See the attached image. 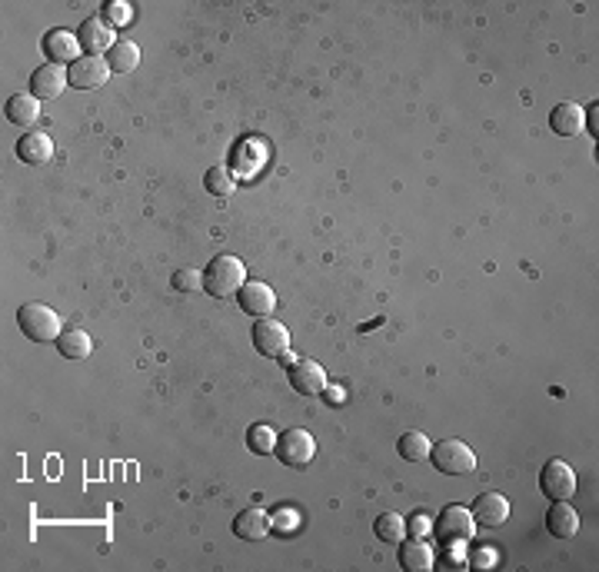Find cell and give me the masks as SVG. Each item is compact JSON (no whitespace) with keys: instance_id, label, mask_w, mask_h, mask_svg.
Here are the masks:
<instances>
[{"instance_id":"1","label":"cell","mask_w":599,"mask_h":572,"mask_svg":"<svg viewBox=\"0 0 599 572\" xmlns=\"http://www.w3.org/2000/svg\"><path fill=\"white\" fill-rule=\"evenodd\" d=\"M243 283H247V266L237 256H214L204 270V290L217 300L233 297Z\"/></svg>"},{"instance_id":"2","label":"cell","mask_w":599,"mask_h":572,"mask_svg":"<svg viewBox=\"0 0 599 572\" xmlns=\"http://www.w3.org/2000/svg\"><path fill=\"white\" fill-rule=\"evenodd\" d=\"M17 327L27 339L33 343H47V339H57L63 333L61 327V313L51 307H43V303H24L17 310Z\"/></svg>"},{"instance_id":"3","label":"cell","mask_w":599,"mask_h":572,"mask_svg":"<svg viewBox=\"0 0 599 572\" xmlns=\"http://www.w3.org/2000/svg\"><path fill=\"white\" fill-rule=\"evenodd\" d=\"M273 453H277V460L283 462V466H290V470H303V466H310V460L317 456V440H313L307 429H283L277 436V446H273Z\"/></svg>"},{"instance_id":"4","label":"cell","mask_w":599,"mask_h":572,"mask_svg":"<svg viewBox=\"0 0 599 572\" xmlns=\"http://www.w3.org/2000/svg\"><path fill=\"white\" fill-rule=\"evenodd\" d=\"M430 460L443 476H466V472L476 470V453L466 446L463 440H443L433 443L430 450Z\"/></svg>"},{"instance_id":"5","label":"cell","mask_w":599,"mask_h":572,"mask_svg":"<svg viewBox=\"0 0 599 572\" xmlns=\"http://www.w3.org/2000/svg\"><path fill=\"white\" fill-rule=\"evenodd\" d=\"M433 532L443 546H460V542H466L476 532V522H473V516H470V510H463V506H446V510L436 516Z\"/></svg>"},{"instance_id":"6","label":"cell","mask_w":599,"mask_h":572,"mask_svg":"<svg viewBox=\"0 0 599 572\" xmlns=\"http://www.w3.org/2000/svg\"><path fill=\"white\" fill-rule=\"evenodd\" d=\"M539 490L547 500H573L576 492V472L566 460H549L543 470H539Z\"/></svg>"},{"instance_id":"7","label":"cell","mask_w":599,"mask_h":572,"mask_svg":"<svg viewBox=\"0 0 599 572\" xmlns=\"http://www.w3.org/2000/svg\"><path fill=\"white\" fill-rule=\"evenodd\" d=\"M250 337H253V347H257L260 357L280 359L283 353H290V329L273 317H260Z\"/></svg>"},{"instance_id":"8","label":"cell","mask_w":599,"mask_h":572,"mask_svg":"<svg viewBox=\"0 0 599 572\" xmlns=\"http://www.w3.org/2000/svg\"><path fill=\"white\" fill-rule=\"evenodd\" d=\"M107 77H110V63L104 57H90V53H83L81 61H73L67 67V81L77 91H93V87L107 83Z\"/></svg>"},{"instance_id":"9","label":"cell","mask_w":599,"mask_h":572,"mask_svg":"<svg viewBox=\"0 0 599 572\" xmlns=\"http://www.w3.org/2000/svg\"><path fill=\"white\" fill-rule=\"evenodd\" d=\"M237 303L247 317L260 319V317H267V313H273V307H277V293H273V286L260 283V280H247V283L237 290Z\"/></svg>"},{"instance_id":"10","label":"cell","mask_w":599,"mask_h":572,"mask_svg":"<svg viewBox=\"0 0 599 572\" xmlns=\"http://www.w3.org/2000/svg\"><path fill=\"white\" fill-rule=\"evenodd\" d=\"M77 41H81V47L90 57H100V53H110L114 51V27L104 21V17H87V21L81 24V31H77Z\"/></svg>"},{"instance_id":"11","label":"cell","mask_w":599,"mask_h":572,"mask_svg":"<svg viewBox=\"0 0 599 572\" xmlns=\"http://www.w3.org/2000/svg\"><path fill=\"white\" fill-rule=\"evenodd\" d=\"M287 379L290 386L303 393V396H317L327 389V369L320 363H313V359H297L293 367H287Z\"/></svg>"},{"instance_id":"12","label":"cell","mask_w":599,"mask_h":572,"mask_svg":"<svg viewBox=\"0 0 599 572\" xmlns=\"http://www.w3.org/2000/svg\"><path fill=\"white\" fill-rule=\"evenodd\" d=\"M81 51H83L81 41H77V33H71V31L53 27V31H47V37H43V53H47V61L57 63V67L81 61L83 57Z\"/></svg>"},{"instance_id":"13","label":"cell","mask_w":599,"mask_h":572,"mask_svg":"<svg viewBox=\"0 0 599 572\" xmlns=\"http://www.w3.org/2000/svg\"><path fill=\"white\" fill-rule=\"evenodd\" d=\"M476 526H486V529H496V526H503L509 516V500L507 496H499V492H483L480 500L473 502V510H470Z\"/></svg>"},{"instance_id":"14","label":"cell","mask_w":599,"mask_h":572,"mask_svg":"<svg viewBox=\"0 0 599 572\" xmlns=\"http://www.w3.org/2000/svg\"><path fill=\"white\" fill-rule=\"evenodd\" d=\"M67 83L71 81H67V71H63V67H57V63H43V67H37L31 77V93L37 97V100H57Z\"/></svg>"},{"instance_id":"15","label":"cell","mask_w":599,"mask_h":572,"mask_svg":"<svg viewBox=\"0 0 599 572\" xmlns=\"http://www.w3.org/2000/svg\"><path fill=\"white\" fill-rule=\"evenodd\" d=\"M270 529H273V522H270L267 510H260V506H250V510L237 512V520H233V532L247 542L267 539Z\"/></svg>"},{"instance_id":"16","label":"cell","mask_w":599,"mask_h":572,"mask_svg":"<svg viewBox=\"0 0 599 572\" xmlns=\"http://www.w3.org/2000/svg\"><path fill=\"white\" fill-rule=\"evenodd\" d=\"M17 157H21L24 164H33V167L47 164L53 157V140L41 130H27L21 140H17Z\"/></svg>"},{"instance_id":"17","label":"cell","mask_w":599,"mask_h":572,"mask_svg":"<svg viewBox=\"0 0 599 572\" xmlns=\"http://www.w3.org/2000/svg\"><path fill=\"white\" fill-rule=\"evenodd\" d=\"M547 529L556 536V539H573L579 532V516L576 510L569 506V500H556L547 512Z\"/></svg>"},{"instance_id":"18","label":"cell","mask_w":599,"mask_h":572,"mask_svg":"<svg viewBox=\"0 0 599 572\" xmlns=\"http://www.w3.org/2000/svg\"><path fill=\"white\" fill-rule=\"evenodd\" d=\"M549 127H553V133H559V137H576L583 127H586V113H583V107L579 103H556L553 107V113H549Z\"/></svg>"},{"instance_id":"19","label":"cell","mask_w":599,"mask_h":572,"mask_svg":"<svg viewBox=\"0 0 599 572\" xmlns=\"http://www.w3.org/2000/svg\"><path fill=\"white\" fill-rule=\"evenodd\" d=\"M436 566L433 546H426L423 539H410L406 546H400V569L406 572H430Z\"/></svg>"},{"instance_id":"20","label":"cell","mask_w":599,"mask_h":572,"mask_svg":"<svg viewBox=\"0 0 599 572\" xmlns=\"http://www.w3.org/2000/svg\"><path fill=\"white\" fill-rule=\"evenodd\" d=\"M4 113L17 127H33L37 117H41V100L33 93H14L11 100H7V107H4Z\"/></svg>"},{"instance_id":"21","label":"cell","mask_w":599,"mask_h":572,"mask_svg":"<svg viewBox=\"0 0 599 572\" xmlns=\"http://www.w3.org/2000/svg\"><path fill=\"white\" fill-rule=\"evenodd\" d=\"M57 349H61L63 359H87L93 349V339L83 333V329H63L61 337L53 339Z\"/></svg>"},{"instance_id":"22","label":"cell","mask_w":599,"mask_h":572,"mask_svg":"<svg viewBox=\"0 0 599 572\" xmlns=\"http://www.w3.org/2000/svg\"><path fill=\"white\" fill-rule=\"evenodd\" d=\"M430 450H433V443L426 440L420 429H410V433H404V436H400V443H396V453H400L406 462H426V460H430Z\"/></svg>"},{"instance_id":"23","label":"cell","mask_w":599,"mask_h":572,"mask_svg":"<svg viewBox=\"0 0 599 572\" xmlns=\"http://www.w3.org/2000/svg\"><path fill=\"white\" fill-rule=\"evenodd\" d=\"M107 63H110V73H134L140 67V47L130 41H117L114 51L107 53Z\"/></svg>"},{"instance_id":"24","label":"cell","mask_w":599,"mask_h":572,"mask_svg":"<svg viewBox=\"0 0 599 572\" xmlns=\"http://www.w3.org/2000/svg\"><path fill=\"white\" fill-rule=\"evenodd\" d=\"M373 532L380 542H390V546H400L406 539V520L400 512H383L380 520L373 522Z\"/></svg>"},{"instance_id":"25","label":"cell","mask_w":599,"mask_h":572,"mask_svg":"<svg viewBox=\"0 0 599 572\" xmlns=\"http://www.w3.org/2000/svg\"><path fill=\"white\" fill-rule=\"evenodd\" d=\"M204 186H207V194H214V196H230L233 190H237V176H233L230 167L217 164L204 174Z\"/></svg>"},{"instance_id":"26","label":"cell","mask_w":599,"mask_h":572,"mask_svg":"<svg viewBox=\"0 0 599 572\" xmlns=\"http://www.w3.org/2000/svg\"><path fill=\"white\" fill-rule=\"evenodd\" d=\"M247 446L257 456H270L273 453V446H277V436H273V429L263 426V423H257V426L247 429Z\"/></svg>"},{"instance_id":"27","label":"cell","mask_w":599,"mask_h":572,"mask_svg":"<svg viewBox=\"0 0 599 572\" xmlns=\"http://www.w3.org/2000/svg\"><path fill=\"white\" fill-rule=\"evenodd\" d=\"M104 21L110 24V27H127V24H134V7L124 4V0H107Z\"/></svg>"},{"instance_id":"28","label":"cell","mask_w":599,"mask_h":572,"mask_svg":"<svg viewBox=\"0 0 599 572\" xmlns=\"http://www.w3.org/2000/svg\"><path fill=\"white\" fill-rule=\"evenodd\" d=\"M170 286H174L176 293H194V290H200L204 286V273H196V270H174V276H170Z\"/></svg>"},{"instance_id":"29","label":"cell","mask_w":599,"mask_h":572,"mask_svg":"<svg viewBox=\"0 0 599 572\" xmlns=\"http://www.w3.org/2000/svg\"><path fill=\"white\" fill-rule=\"evenodd\" d=\"M436 566H440V569H466L463 542H460V546H446L443 552H436Z\"/></svg>"},{"instance_id":"30","label":"cell","mask_w":599,"mask_h":572,"mask_svg":"<svg viewBox=\"0 0 599 572\" xmlns=\"http://www.w3.org/2000/svg\"><path fill=\"white\" fill-rule=\"evenodd\" d=\"M406 532H410L414 539H423L426 532H433V520H430L426 512H416V516L406 520Z\"/></svg>"},{"instance_id":"31","label":"cell","mask_w":599,"mask_h":572,"mask_svg":"<svg viewBox=\"0 0 599 572\" xmlns=\"http://www.w3.org/2000/svg\"><path fill=\"white\" fill-rule=\"evenodd\" d=\"M493 562H496V549L483 546V549L473 552V559H466V566H473V569H483V566H493Z\"/></svg>"},{"instance_id":"32","label":"cell","mask_w":599,"mask_h":572,"mask_svg":"<svg viewBox=\"0 0 599 572\" xmlns=\"http://www.w3.org/2000/svg\"><path fill=\"white\" fill-rule=\"evenodd\" d=\"M277 522H280L277 529L290 532V529H293V526H297V516H293V512H280V516H277Z\"/></svg>"},{"instance_id":"33","label":"cell","mask_w":599,"mask_h":572,"mask_svg":"<svg viewBox=\"0 0 599 572\" xmlns=\"http://www.w3.org/2000/svg\"><path fill=\"white\" fill-rule=\"evenodd\" d=\"M327 393H330L333 403H340V399H343V389H340V386H330V389H327Z\"/></svg>"}]
</instances>
